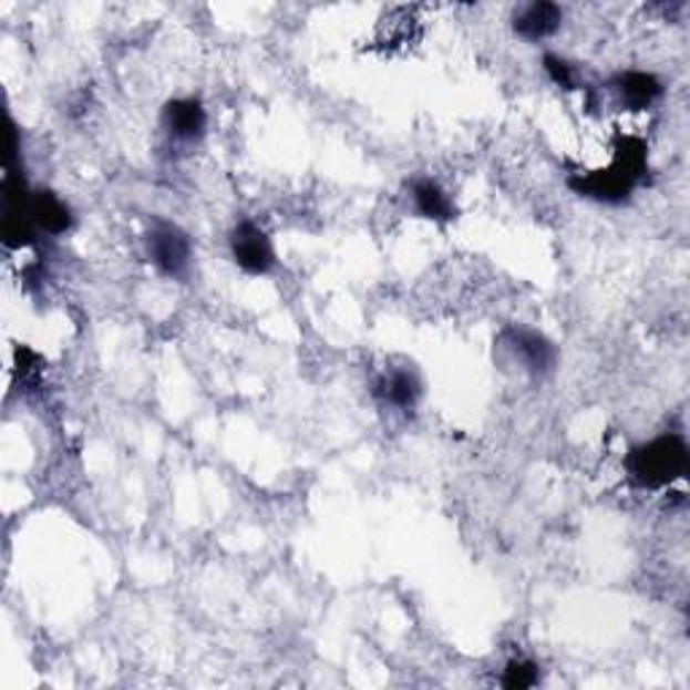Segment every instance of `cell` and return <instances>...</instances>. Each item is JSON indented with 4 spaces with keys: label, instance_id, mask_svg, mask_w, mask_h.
<instances>
[{
    "label": "cell",
    "instance_id": "6da1fadb",
    "mask_svg": "<svg viewBox=\"0 0 690 690\" xmlns=\"http://www.w3.org/2000/svg\"><path fill=\"white\" fill-rule=\"evenodd\" d=\"M645 171H648V146L639 138L626 135V138L618 141V148H615L612 167L588 173V176L571 178L569 186L577 195L594 197V200L599 203L618 205L629 200L634 186H637L639 178L645 176Z\"/></svg>",
    "mask_w": 690,
    "mask_h": 690
},
{
    "label": "cell",
    "instance_id": "7a4b0ae2",
    "mask_svg": "<svg viewBox=\"0 0 690 690\" xmlns=\"http://www.w3.org/2000/svg\"><path fill=\"white\" fill-rule=\"evenodd\" d=\"M631 481L642 488H661L688 472V445L680 434H663L634 447L629 456Z\"/></svg>",
    "mask_w": 690,
    "mask_h": 690
},
{
    "label": "cell",
    "instance_id": "3957f363",
    "mask_svg": "<svg viewBox=\"0 0 690 690\" xmlns=\"http://www.w3.org/2000/svg\"><path fill=\"white\" fill-rule=\"evenodd\" d=\"M229 251L235 265L251 276H265L276 267V251L270 238L254 222H240L229 235Z\"/></svg>",
    "mask_w": 690,
    "mask_h": 690
},
{
    "label": "cell",
    "instance_id": "277c9868",
    "mask_svg": "<svg viewBox=\"0 0 690 690\" xmlns=\"http://www.w3.org/2000/svg\"><path fill=\"white\" fill-rule=\"evenodd\" d=\"M148 257L157 265L159 272L167 278H182L189 270L192 246L189 238L176 227V224H157L148 233Z\"/></svg>",
    "mask_w": 690,
    "mask_h": 690
},
{
    "label": "cell",
    "instance_id": "5b68a950",
    "mask_svg": "<svg viewBox=\"0 0 690 690\" xmlns=\"http://www.w3.org/2000/svg\"><path fill=\"white\" fill-rule=\"evenodd\" d=\"M562 20H564L562 6L550 3V0H537V3H528L515 14L513 28L521 39L543 41L550 39V35L562 28Z\"/></svg>",
    "mask_w": 690,
    "mask_h": 690
},
{
    "label": "cell",
    "instance_id": "8992f818",
    "mask_svg": "<svg viewBox=\"0 0 690 690\" xmlns=\"http://www.w3.org/2000/svg\"><path fill=\"white\" fill-rule=\"evenodd\" d=\"M163 122L173 138L189 143L203 138L208 116H205L200 101H195V97H178V101H171L165 105Z\"/></svg>",
    "mask_w": 690,
    "mask_h": 690
},
{
    "label": "cell",
    "instance_id": "52a82bcc",
    "mask_svg": "<svg viewBox=\"0 0 690 690\" xmlns=\"http://www.w3.org/2000/svg\"><path fill=\"white\" fill-rule=\"evenodd\" d=\"M615 92H618L620 103L631 111H642L650 109L658 97L663 95V84L661 79L652 76V73L645 71H624L612 79Z\"/></svg>",
    "mask_w": 690,
    "mask_h": 690
},
{
    "label": "cell",
    "instance_id": "ba28073f",
    "mask_svg": "<svg viewBox=\"0 0 690 690\" xmlns=\"http://www.w3.org/2000/svg\"><path fill=\"white\" fill-rule=\"evenodd\" d=\"M509 346H513L515 357H521V362L526 364V370H532L534 375H543L548 372L553 362H556V351L543 334L537 332H526V329H513L507 332Z\"/></svg>",
    "mask_w": 690,
    "mask_h": 690
},
{
    "label": "cell",
    "instance_id": "9c48e42d",
    "mask_svg": "<svg viewBox=\"0 0 690 690\" xmlns=\"http://www.w3.org/2000/svg\"><path fill=\"white\" fill-rule=\"evenodd\" d=\"M30 216H33V222L49 235L65 233L73 224L71 208H68L54 192H33V195H30Z\"/></svg>",
    "mask_w": 690,
    "mask_h": 690
},
{
    "label": "cell",
    "instance_id": "30bf717a",
    "mask_svg": "<svg viewBox=\"0 0 690 690\" xmlns=\"http://www.w3.org/2000/svg\"><path fill=\"white\" fill-rule=\"evenodd\" d=\"M378 394H381L383 402H389V405L410 410L415 408V402H419L421 397V381L419 375L410 370H391L378 381Z\"/></svg>",
    "mask_w": 690,
    "mask_h": 690
},
{
    "label": "cell",
    "instance_id": "8fae6325",
    "mask_svg": "<svg viewBox=\"0 0 690 690\" xmlns=\"http://www.w3.org/2000/svg\"><path fill=\"white\" fill-rule=\"evenodd\" d=\"M413 203L415 210H419L424 219L434 222H447L453 219V203L451 197L445 195L443 186L432 178H421V182L413 184Z\"/></svg>",
    "mask_w": 690,
    "mask_h": 690
},
{
    "label": "cell",
    "instance_id": "7c38bea8",
    "mask_svg": "<svg viewBox=\"0 0 690 690\" xmlns=\"http://www.w3.org/2000/svg\"><path fill=\"white\" fill-rule=\"evenodd\" d=\"M539 671L532 661H509L505 669V677H502V686L509 690H524L537 686Z\"/></svg>",
    "mask_w": 690,
    "mask_h": 690
},
{
    "label": "cell",
    "instance_id": "4fadbf2b",
    "mask_svg": "<svg viewBox=\"0 0 690 690\" xmlns=\"http://www.w3.org/2000/svg\"><path fill=\"white\" fill-rule=\"evenodd\" d=\"M545 71L558 86H567V90H575V73H571V65L567 60L556 58V54H545Z\"/></svg>",
    "mask_w": 690,
    "mask_h": 690
}]
</instances>
